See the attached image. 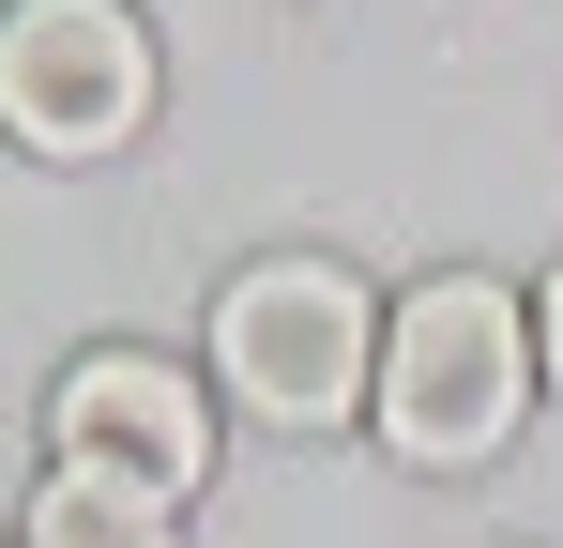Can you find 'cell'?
<instances>
[{
    "label": "cell",
    "instance_id": "4",
    "mask_svg": "<svg viewBox=\"0 0 563 548\" xmlns=\"http://www.w3.org/2000/svg\"><path fill=\"white\" fill-rule=\"evenodd\" d=\"M46 457H92V472H137V487L198 503V472H213V396H198L168 351H77L46 381Z\"/></svg>",
    "mask_w": 563,
    "mask_h": 548
},
{
    "label": "cell",
    "instance_id": "2",
    "mask_svg": "<svg viewBox=\"0 0 563 548\" xmlns=\"http://www.w3.org/2000/svg\"><path fill=\"white\" fill-rule=\"evenodd\" d=\"M213 381L275 427V442H320V427H351L380 381V305L351 260H244L213 289Z\"/></svg>",
    "mask_w": 563,
    "mask_h": 548
},
{
    "label": "cell",
    "instance_id": "3",
    "mask_svg": "<svg viewBox=\"0 0 563 548\" xmlns=\"http://www.w3.org/2000/svg\"><path fill=\"white\" fill-rule=\"evenodd\" d=\"M153 122V31L137 0H0V138L46 168H92Z\"/></svg>",
    "mask_w": 563,
    "mask_h": 548
},
{
    "label": "cell",
    "instance_id": "1",
    "mask_svg": "<svg viewBox=\"0 0 563 548\" xmlns=\"http://www.w3.org/2000/svg\"><path fill=\"white\" fill-rule=\"evenodd\" d=\"M533 412V289L503 274H427L380 305V381L366 427L396 472H487Z\"/></svg>",
    "mask_w": 563,
    "mask_h": 548
},
{
    "label": "cell",
    "instance_id": "5",
    "mask_svg": "<svg viewBox=\"0 0 563 548\" xmlns=\"http://www.w3.org/2000/svg\"><path fill=\"white\" fill-rule=\"evenodd\" d=\"M15 548H184V503L137 487V472H92V457H46V487H31Z\"/></svg>",
    "mask_w": 563,
    "mask_h": 548
},
{
    "label": "cell",
    "instance_id": "6",
    "mask_svg": "<svg viewBox=\"0 0 563 548\" xmlns=\"http://www.w3.org/2000/svg\"><path fill=\"white\" fill-rule=\"evenodd\" d=\"M533 381H549V396H563V274H549V289H533Z\"/></svg>",
    "mask_w": 563,
    "mask_h": 548
}]
</instances>
